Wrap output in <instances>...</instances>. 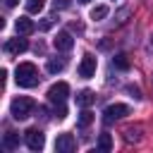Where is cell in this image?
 I'll list each match as a JSON object with an SVG mask.
<instances>
[{
    "instance_id": "6da1fadb",
    "label": "cell",
    "mask_w": 153,
    "mask_h": 153,
    "mask_svg": "<svg viewBox=\"0 0 153 153\" xmlns=\"http://www.w3.org/2000/svg\"><path fill=\"white\" fill-rule=\"evenodd\" d=\"M14 81H17L19 86H24V88L36 86V84H38V69H36V65H33V62H22V65H17Z\"/></svg>"
},
{
    "instance_id": "7a4b0ae2",
    "label": "cell",
    "mask_w": 153,
    "mask_h": 153,
    "mask_svg": "<svg viewBox=\"0 0 153 153\" xmlns=\"http://www.w3.org/2000/svg\"><path fill=\"white\" fill-rule=\"evenodd\" d=\"M10 112L14 120H26L31 112H33V100L29 96H17L12 103H10Z\"/></svg>"
},
{
    "instance_id": "3957f363",
    "label": "cell",
    "mask_w": 153,
    "mask_h": 153,
    "mask_svg": "<svg viewBox=\"0 0 153 153\" xmlns=\"http://www.w3.org/2000/svg\"><path fill=\"white\" fill-rule=\"evenodd\" d=\"M48 100L53 103V105H60V103H65V98L69 96V86L65 84V81H57V84H53L50 88H48Z\"/></svg>"
},
{
    "instance_id": "277c9868",
    "label": "cell",
    "mask_w": 153,
    "mask_h": 153,
    "mask_svg": "<svg viewBox=\"0 0 153 153\" xmlns=\"http://www.w3.org/2000/svg\"><path fill=\"white\" fill-rule=\"evenodd\" d=\"M24 141H26V146H29L31 151H41V148L45 146V136H43V131L36 129V127H31V129L24 131Z\"/></svg>"
},
{
    "instance_id": "5b68a950",
    "label": "cell",
    "mask_w": 153,
    "mask_h": 153,
    "mask_svg": "<svg viewBox=\"0 0 153 153\" xmlns=\"http://www.w3.org/2000/svg\"><path fill=\"white\" fill-rule=\"evenodd\" d=\"M131 110H129V105H124V103H112V105H108L105 108V122H112V120H122V117H127Z\"/></svg>"
},
{
    "instance_id": "8992f818",
    "label": "cell",
    "mask_w": 153,
    "mask_h": 153,
    "mask_svg": "<svg viewBox=\"0 0 153 153\" xmlns=\"http://www.w3.org/2000/svg\"><path fill=\"white\" fill-rule=\"evenodd\" d=\"M96 67H98L96 57H93L91 53H86V55L81 57V62H79V76H84V79L93 76V74H96Z\"/></svg>"
},
{
    "instance_id": "52a82bcc",
    "label": "cell",
    "mask_w": 153,
    "mask_h": 153,
    "mask_svg": "<svg viewBox=\"0 0 153 153\" xmlns=\"http://www.w3.org/2000/svg\"><path fill=\"white\" fill-rule=\"evenodd\" d=\"M74 148H76V141H74L72 134H60L57 136V141H55V151L57 153H72Z\"/></svg>"
},
{
    "instance_id": "ba28073f",
    "label": "cell",
    "mask_w": 153,
    "mask_h": 153,
    "mask_svg": "<svg viewBox=\"0 0 153 153\" xmlns=\"http://www.w3.org/2000/svg\"><path fill=\"white\" fill-rule=\"evenodd\" d=\"M53 45H55V50H72L74 38L69 31H57V36L53 38Z\"/></svg>"
},
{
    "instance_id": "9c48e42d",
    "label": "cell",
    "mask_w": 153,
    "mask_h": 153,
    "mask_svg": "<svg viewBox=\"0 0 153 153\" xmlns=\"http://www.w3.org/2000/svg\"><path fill=\"white\" fill-rule=\"evenodd\" d=\"M26 48H29L26 38H12V41H7V45H5V50H7V53H12V55H19V53H24Z\"/></svg>"
},
{
    "instance_id": "30bf717a",
    "label": "cell",
    "mask_w": 153,
    "mask_h": 153,
    "mask_svg": "<svg viewBox=\"0 0 153 153\" xmlns=\"http://www.w3.org/2000/svg\"><path fill=\"white\" fill-rule=\"evenodd\" d=\"M14 29H17V33H19V36H26V33H31V31L36 29V24H33L31 19H26V17H19V19H17V24H14Z\"/></svg>"
},
{
    "instance_id": "8fae6325",
    "label": "cell",
    "mask_w": 153,
    "mask_h": 153,
    "mask_svg": "<svg viewBox=\"0 0 153 153\" xmlns=\"http://www.w3.org/2000/svg\"><path fill=\"white\" fill-rule=\"evenodd\" d=\"M2 146H5L7 151L19 148V134H17V131H7V134H5V139H2Z\"/></svg>"
},
{
    "instance_id": "7c38bea8",
    "label": "cell",
    "mask_w": 153,
    "mask_h": 153,
    "mask_svg": "<svg viewBox=\"0 0 153 153\" xmlns=\"http://www.w3.org/2000/svg\"><path fill=\"white\" fill-rule=\"evenodd\" d=\"M93 100H96V96H93V91H88V88H84V91H79V93H76V103H79V105H84V108H88Z\"/></svg>"
},
{
    "instance_id": "4fadbf2b",
    "label": "cell",
    "mask_w": 153,
    "mask_h": 153,
    "mask_svg": "<svg viewBox=\"0 0 153 153\" xmlns=\"http://www.w3.org/2000/svg\"><path fill=\"white\" fill-rule=\"evenodd\" d=\"M124 139H127L129 143L141 141V127H127V129H124Z\"/></svg>"
},
{
    "instance_id": "5bb4252c",
    "label": "cell",
    "mask_w": 153,
    "mask_h": 153,
    "mask_svg": "<svg viewBox=\"0 0 153 153\" xmlns=\"http://www.w3.org/2000/svg\"><path fill=\"white\" fill-rule=\"evenodd\" d=\"M105 17H108V7H105V5H96V7L91 10V19L100 22V19H105Z\"/></svg>"
},
{
    "instance_id": "9a60e30c",
    "label": "cell",
    "mask_w": 153,
    "mask_h": 153,
    "mask_svg": "<svg viewBox=\"0 0 153 153\" xmlns=\"http://www.w3.org/2000/svg\"><path fill=\"white\" fill-rule=\"evenodd\" d=\"M65 69V60H48V72L50 74H57Z\"/></svg>"
},
{
    "instance_id": "2e32d148",
    "label": "cell",
    "mask_w": 153,
    "mask_h": 153,
    "mask_svg": "<svg viewBox=\"0 0 153 153\" xmlns=\"http://www.w3.org/2000/svg\"><path fill=\"white\" fill-rule=\"evenodd\" d=\"M98 148H100V151H110V148H112V139H110V134H105V131L100 134V139H98Z\"/></svg>"
},
{
    "instance_id": "e0dca14e",
    "label": "cell",
    "mask_w": 153,
    "mask_h": 153,
    "mask_svg": "<svg viewBox=\"0 0 153 153\" xmlns=\"http://www.w3.org/2000/svg\"><path fill=\"white\" fill-rule=\"evenodd\" d=\"M112 62H115V67H120V69H129V60H127V55H124V53L115 55V57H112Z\"/></svg>"
},
{
    "instance_id": "ac0fdd59",
    "label": "cell",
    "mask_w": 153,
    "mask_h": 153,
    "mask_svg": "<svg viewBox=\"0 0 153 153\" xmlns=\"http://www.w3.org/2000/svg\"><path fill=\"white\" fill-rule=\"evenodd\" d=\"M93 122V112L91 110H81V115H79V127H88Z\"/></svg>"
},
{
    "instance_id": "d6986e66",
    "label": "cell",
    "mask_w": 153,
    "mask_h": 153,
    "mask_svg": "<svg viewBox=\"0 0 153 153\" xmlns=\"http://www.w3.org/2000/svg\"><path fill=\"white\" fill-rule=\"evenodd\" d=\"M26 10H29L31 14L41 12V10H43V0H26Z\"/></svg>"
},
{
    "instance_id": "ffe728a7",
    "label": "cell",
    "mask_w": 153,
    "mask_h": 153,
    "mask_svg": "<svg viewBox=\"0 0 153 153\" xmlns=\"http://www.w3.org/2000/svg\"><path fill=\"white\" fill-rule=\"evenodd\" d=\"M55 117H57V120H62V117H67V108H65V103H60V105H55Z\"/></svg>"
},
{
    "instance_id": "44dd1931",
    "label": "cell",
    "mask_w": 153,
    "mask_h": 153,
    "mask_svg": "<svg viewBox=\"0 0 153 153\" xmlns=\"http://www.w3.org/2000/svg\"><path fill=\"white\" fill-rule=\"evenodd\" d=\"M53 5H55V10H65V7H69V0H55Z\"/></svg>"
},
{
    "instance_id": "7402d4cb",
    "label": "cell",
    "mask_w": 153,
    "mask_h": 153,
    "mask_svg": "<svg viewBox=\"0 0 153 153\" xmlns=\"http://www.w3.org/2000/svg\"><path fill=\"white\" fill-rule=\"evenodd\" d=\"M127 93H131L134 98H141V91H139L136 86H127Z\"/></svg>"
},
{
    "instance_id": "603a6c76",
    "label": "cell",
    "mask_w": 153,
    "mask_h": 153,
    "mask_svg": "<svg viewBox=\"0 0 153 153\" xmlns=\"http://www.w3.org/2000/svg\"><path fill=\"white\" fill-rule=\"evenodd\" d=\"M17 2H19V0H7V7H14Z\"/></svg>"
},
{
    "instance_id": "cb8c5ba5",
    "label": "cell",
    "mask_w": 153,
    "mask_h": 153,
    "mask_svg": "<svg viewBox=\"0 0 153 153\" xmlns=\"http://www.w3.org/2000/svg\"><path fill=\"white\" fill-rule=\"evenodd\" d=\"M79 2H91V0H79Z\"/></svg>"
}]
</instances>
